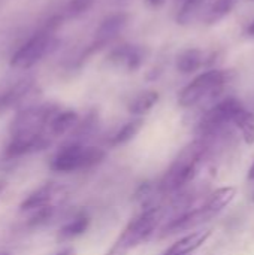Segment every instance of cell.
<instances>
[{
  "instance_id": "2",
  "label": "cell",
  "mask_w": 254,
  "mask_h": 255,
  "mask_svg": "<svg viewBox=\"0 0 254 255\" xmlns=\"http://www.w3.org/2000/svg\"><path fill=\"white\" fill-rule=\"evenodd\" d=\"M61 16H52L43 28L36 31L27 42H24L10 57L9 64L18 70H27L37 64L57 45L54 33L61 25Z\"/></svg>"
},
{
  "instance_id": "10",
  "label": "cell",
  "mask_w": 254,
  "mask_h": 255,
  "mask_svg": "<svg viewBox=\"0 0 254 255\" xmlns=\"http://www.w3.org/2000/svg\"><path fill=\"white\" fill-rule=\"evenodd\" d=\"M127 21H129V15L126 12H117V13L108 15L100 22L99 28L96 30V36H94V42L93 43L97 48L103 49L114 39H117L120 36V33L127 25Z\"/></svg>"
},
{
  "instance_id": "15",
  "label": "cell",
  "mask_w": 254,
  "mask_h": 255,
  "mask_svg": "<svg viewBox=\"0 0 254 255\" xmlns=\"http://www.w3.org/2000/svg\"><path fill=\"white\" fill-rule=\"evenodd\" d=\"M207 58L204 52L198 48H189L184 49L178 57H177V70L183 75H190L198 72L202 66H205Z\"/></svg>"
},
{
  "instance_id": "7",
  "label": "cell",
  "mask_w": 254,
  "mask_h": 255,
  "mask_svg": "<svg viewBox=\"0 0 254 255\" xmlns=\"http://www.w3.org/2000/svg\"><path fill=\"white\" fill-rule=\"evenodd\" d=\"M241 109H244V105L235 97H229L216 103L204 114L199 121L198 131L201 137L208 139L223 131L231 123H234V118Z\"/></svg>"
},
{
  "instance_id": "28",
  "label": "cell",
  "mask_w": 254,
  "mask_h": 255,
  "mask_svg": "<svg viewBox=\"0 0 254 255\" xmlns=\"http://www.w3.org/2000/svg\"><path fill=\"white\" fill-rule=\"evenodd\" d=\"M4 188H6V181L0 179V196H1V193L4 191Z\"/></svg>"
},
{
  "instance_id": "11",
  "label": "cell",
  "mask_w": 254,
  "mask_h": 255,
  "mask_svg": "<svg viewBox=\"0 0 254 255\" xmlns=\"http://www.w3.org/2000/svg\"><path fill=\"white\" fill-rule=\"evenodd\" d=\"M60 193H63V188L58 187L54 182H46L33 193H30L19 205V211H37L46 206H55V200L60 197Z\"/></svg>"
},
{
  "instance_id": "14",
  "label": "cell",
  "mask_w": 254,
  "mask_h": 255,
  "mask_svg": "<svg viewBox=\"0 0 254 255\" xmlns=\"http://www.w3.org/2000/svg\"><path fill=\"white\" fill-rule=\"evenodd\" d=\"M79 123V117L75 111H58L49 121L46 127V133L51 137H61L67 133H70L76 124Z\"/></svg>"
},
{
  "instance_id": "9",
  "label": "cell",
  "mask_w": 254,
  "mask_h": 255,
  "mask_svg": "<svg viewBox=\"0 0 254 255\" xmlns=\"http://www.w3.org/2000/svg\"><path fill=\"white\" fill-rule=\"evenodd\" d=\"M51 145V136L48 133H40L34 136H16L10 137L4 149V157L7 160L30 155L46 149Z\"/></svg>"
},
{
  "instance_id": "29",
  "label": "cell",
  "mask_w": 254,
  "mask_h": 255,
  "mask_svg": "<svg viewBox=\"0 0 254 255\" xmlns=\"http://www.w3.org/2000/svg\"><path fill=\"white\" fill-rule=\"evenodd\" d=\"M0 255H10V254H7V253H0Z\"/></svg>"
},
{
  "instance_id": "20",
  "label": "cell",
  "mask_w": 254,
  "mask_h": 255,
  "mask_svg": "<svg viewBox=\"0 0 254 255\" xmlns=\"http://www.w3.org/2000/svg\"><path fill=\"white\" fill-rule=\"evenodd\" d=\"M234 124L238 127V130L241 131V136L244 139V142L247 145H253L254 143V114L247 111L246 108L241 109L237 117L234 118Z\"/></svg>"
},
{
  "instance_id": "17",
  "label": "cell",
  "mask_w": 254,
  "mask_h": 255,
  "mask_svg": "<svg viewBox=\"0 0 254 255\" xmlns=\"http://www.w3.org/2000/svg\"><path fill=\"white\" fill-rule=\"evenodd\" d=\"M160 94L156 90H145L138 93L127 105V111L135 117H142L148 114L159 102Z\"/></svg>"
},
{
  "instance_id": "4",
  "label": "cell",
  "mask_w": 254,
  "mask_h": 255,
  "mask_svg": "<svg viewBox=\"0 0 254 255\" xmlns=\"http://www.w3.org/2000/svg\"><path fill=\"white\" fill-rule=\"evenodd\" d=\"M162 220V209L159 206H151L133 218L126 229L121 232L112 248L106 255H129V253L139 245L148 242L154 235L159 223Z\"/></svg>"
},
{
  "instance_id": "26",
  "label": "cell",
  "mask_w": 254,
  "mask_h": 255,
  "mask_svg": "<svg viewBox=\"0 0 254 255\" xmlns=\"http://www.w3.org/2000/svg\"><path fill=\"white\" fill-rule=\"evenodd\" d=\"M247 34H249L250 37H253L254 39V19L252 21V24L249 25V28H247Z\"/></svg>"
},
{
  "instance_id": "27",
  "label": "cell",
  "mask_w": 254,
  "mask_h": 255,
  "mask_svg": "<svg viewBox=\"0 0 254 255\" xmlns=\"http://www.w3.org/2000/svg\"><path fill=\"white\" fill-rule=\"evenodd\" d=\"M249 179H250V181H254V163L252 164L250 170H249Z\"/></svg>"
},
{
  "instance_id": "25",
  "label": "cell",
  "mask_w": 254,
  "mask_h": 255,
  "mask_svg": "<svg viewBox=\"0 0 254 255\" xmlns=\"http://www.w3.org/2000/svg\"><path fill=\"white\" fill-rule=\"evenodd\" d=\"M55 255H75V250L73 248H64L60 253H57Z\"/></svg>"
},
{
  "instance_id": "24",
  "label": "cell",
  "mask_w": 254,
  "mask_h": 255,
  "mask_svg": "<svg viewBox=\"0 0 254 255\" xmlns=\"http://www.w3.org/2000/svg\"><path fill=\"white\" fill-rule=\"evenodd\" d=\"M147 3H150L151 6H154V7H160V6H163L165 3H166V0H145Z\"/></svg>"
},
{
  "instance_id": "31",
  "label": "cell",
  "mask_w": 254,
  "mask_h": 255,
  "mask_svg": "<svg viewBox=\"0 0 254 255\" xmlns=\"http://www.w3.org/2000/svg\"><path fill=\"white\" fill-rule=\"evenodd\" d=\"M253 200H254V197H253Z\"/></svg>"
},
{
  "instance_id": "23",
  "label": "cell",
  "mask_w": 254,
  "mask_h": 255,
  "mask_svg": "<svg viewBox=\"0 0 254 255\" xmlns=\"http://www.w3.org/2000/svg\"><path fill=\"white\" fill-rule=\"evenodd\" d=\"M93 4H94V0H69L66 10L70 18H76V16L88 12Z\"/></svg>"
},
{
  "instance_id": "21",
  "label": "cell",
  "mask_w": 254,
  "mask_h": 255,
  "mask_svg": "<svg viewBox=\"0 0 254 255\" xmlns=\"http://www.w3.org/2000/svg\"><path fill=\"white\" fill-rule=\"evenodd\" d=\"M205 0H183V6L177 13V22L180 25L190 24L199 13Z\"/></svg>"
},
{
  "instance_id": "12",
  "label": "cell",
  "mask_w": 254,
  "mask_h": 255,
  "mask_svg": "<svg viewBox=\"0 0 254 255\" xmlns=\"http://www.w3.org/2000/svg\"><path fill=\"white\" fill-rule=\"evenodd\" d=\"M34 88L36 87L31 79H21L15 85H12L6 91H3L0 94V114L12 109L18 105H22L25 102V99H28L31 96Z\"/></svg>"
},
{
  "instance_id": "5",
  "label": "cell",
  "mask_w": 254,
  "mask_h": 255,
  "mask_svg": "<svg viewBox=\"0 0 254 255\" xmlns=\"http://www.w3.org/2000/svg\"><path fill=\"white\" fill-rule=\"evenodd\" d=\"M229 70L211 69L198 75L178 93V105L181 108H193L198 103L217 96L231 81Z\"/></svg>"
},
{
  "instance_id": "3",
  "label": "cell",
  "mask_w": 254,
  "mask_h": 255,
  "mask_svg": "<svg viewBox=\"0 0 254 255\" xmlns=\"http://www.w3.org/2000/svg\"><path fill=\"white\" fill-rule=\"evenodd\" d=\"M106 158V151L100 146L67 142L52 155L49 167L58 173H73L91 169Z\"/></svg>"
},
{
  "instance_id": "18",
  "label": "cell",
  "mask_w": 254,
  "mask_h": 255,
  "mask_svg": "<svg viewBox=\"0 0 254 255\" xmlns=\"http://www.w3.org/2000/svg\"><path fill=\"white\" fill-rule=\"evenodd\" d=\"M142 127H144V120L141 117L130 120L129 123H126L123 127H120L115 131V134L109 140V145L111 146H121V145L129 143L130 140H133L138 136V133L142 130Z\"/></svg>"
},
{
  "instance_id": "13",
  "label": "cell",
  "mask_w": 254,
  "mask_h": 255,
  "mask_svg": "<svg viewBox=\"0 0 254 255\" xmlns=\"http://www.w3.org/2000/svg\"><path fill=\"white\" fill-rule=\"evenodd\" d=\"M211 235H213V230H210V229L193 232V233L181 238L180 241H177L172 247H169L163 253V255H190L196 250H199L208 241V238Z\"/></svg>"
},
{
  "instance_id": "19",
  "label": "cell",
  "mask_w": 254,
  "mask_h": 255,
  "mask_svg": "<svg viewBox=\"0 0 254 255\" xmlns=\"http://www.w3.org/2000/svg\"><path fill=\"white\" fill-rule=\"evenodd\" d=\"M237 196V190L234 187H220L216 191H213L205 202V206L214 211L216 214H220Z\"/></svg>"
},
{
  "instance_id": "16",
  "label": "cell",
  "mask_w": 254,
  "mask_h": 255,
  "mask_svg": "<svg viewBox=\"0 0 254 255\" xmlns=\"http://www.w3.org/2000/svg\"><path fill=\"white\" fill-rule=\"evenodd\" d=\"M90 217L87 214H78L75 215L70 221H67L64 226H61V229L57 232V241H72L76 239L79 236H82L88 227H90Z\"/></svg>"
},
{
  "instance_id": "1",
  "label": "cell",
  "mask_w": 254,
  "mask_h": 255,
  "mask_svg": "<svg viewBox=\"0 0 254 255\" xmlns=\"http://www.w3.org/2000/svg\"><path fill=\"white\" fill-rule=\"evenodd\" d=\"M208 149V139L204 137H199L186 145L163 175L159 184V191L162 194H172L190 184L195 179L204 158L207 157Z\"/></svg>"
},
{
  "instance_id": "8",
  "label": "cell",
  "mask_w": 254,
  "mask_h": 255,
  "mask_svg": "<svg viewBox=\"0 0 254 255\" xmlns=\"http://www.w3.org/2000/svg\"><path fill=\"white\" fill-rule=\"evenodd\" d=\"M219 214H216L214 211H211L210 208H207L205 205L189 211L186 214H181L180 217L174 218L172 221H169L163 229H162V238L165 236H171V235H178L183 232H190L205 223H208L210 220H213L214 217H217Z\"/></svg>"
},
{
  "instance_id": "22",
  "label": "cell",
  "mask_w": 254,
  "mask_h": 255,
  "mask_svg": "<svg viewBox=\"0 0 254 255\" xmlns=\"http://www.w3.org/2000/svg\"><path fill=\"white\" fill-rule=\"evenodd\" d=\"M234 4H235V0H216L205 16L207 24H216L220 19H223L226 15L231 13Z\"/></svg>"
},
{
  "instance_id": "30",
  "label": "cell",
  "mask_w": 254,
  "mask_h": 255,
  "mask_svg": "<svg viewBox=\"0 0 254 255\" xmlns=\"http://www.w3.org/2000/svg\"><path fill=\"white\" fill-rule=\"evenodd\" d=\"M250 1H254V0H250Z\"/></svg>"
},
{
  "instance_id": "6",
  "label": "cell",
  "mask_w": 254,
  "mask_h": 255,
  "mask_svg": "<svg viewBox=\"0 0 254 255\" xmlns=\"http://www.w3.org/2000/svg\"><path fill=\"white\" fill-rule=\"evenodd\" d=\"M60 109L55 105L43 103V105H30L19 109L9 124L10 137L16 136H34L40 133H46V127L51 118Z\"/></svg>"
}]
</instances>
